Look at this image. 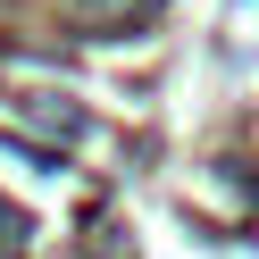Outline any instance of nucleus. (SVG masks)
Instances as JSON below:
<instances>
[{
  "instance_id": "obj_1",
  "label": "nucleus",
  "mask_w": 259,
  "mask_h": 259,
  "mask_svg": "<svg viewBox=\"0 0 259 259\" xmlns=\"http://www.w3.org/2000/svg\"><path fill=\"white\" fill-rule=\"evenodd\" d=\"M67 9H75L84 25H92V17H142V0H67Z\"/></svg>"
}]
</instances>
